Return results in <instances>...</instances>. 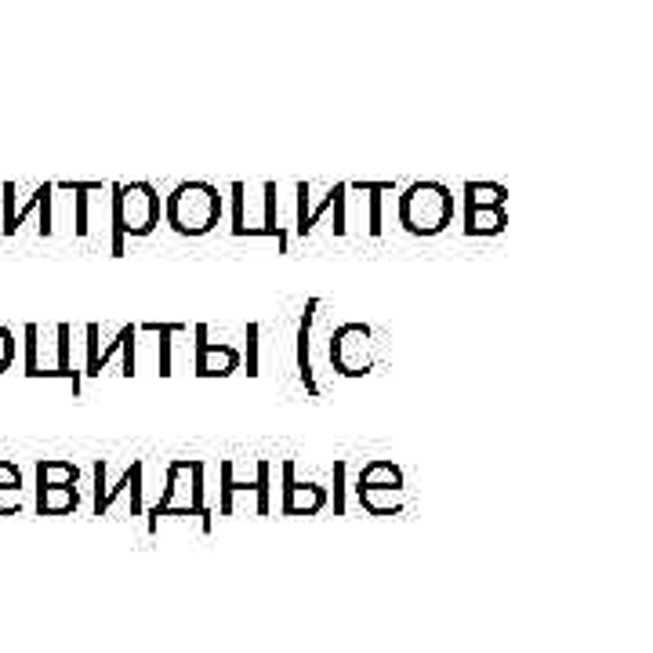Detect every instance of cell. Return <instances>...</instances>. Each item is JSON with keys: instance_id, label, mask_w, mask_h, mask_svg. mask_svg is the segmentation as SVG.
I'll use <instances>...</instances> for the list:
<instances>
[{"instance_id": "ba28073f", "label": "cell", "mask_w": 653, "mask_h": 653, "mask_svg": "<svg viewBox=\"0 0 653 653\" xmlns=\"http://www.w3.org/2000/svg\"><path fill=\"white\" fill-rule=\"evenodd\" d=\"M51 193H55V182H40V186H33L26 207H19V211H4V236L19 233L22 222H26V215H33V211L40 215V222H37L40 236L55 233V222H51Z\"/></svg>"}, {"instance_id": "7402d4cb", "label": "cell", "mask_w": 653, "mask_h": 653, "mask_svg": "<svg viewBox=\"0 0 653 653\" xmlns=\"http://www.w3.org/2000/svg\"><path fill=\"white\" fill-rule=\"evenodd\" d=\"M22 338H26V378H37L40 371V327L37 323H26V331H22Z\"/></svg>"}, {"instance_id": "8fae6325", "label": "cell", "mask_w": 653, "mask_h": 653, "mask_svg": "<svg viewBox=\"0 0 653 653\" xmlns=\"http://www.w3.org/2000/svg\"><path fill=\"white\" fill-rule=\"evenodd\" d=\"M363 512L371 516H400L407 508V490L403 487H356Z\"/></svg>"}, {"instance_id": "30bf717a", "label": "cell", "mask_w": 653, "mask_h": 653, "mask_svg": "<svg viewBox=\"0 0 653 653\" xmlns=\"http://www.w3.org/2000/svg\"><path fill=\"white\" fill-rule=\"evenodd\" d=\"M320 298H309L305 302V316H302V327H298V378H302L305 392H309L312 400H320V381H316V371H312V320H316V312H320Z\"/></svg>"}, {"instance_id": "ffe728a7", "label": "cell", "mask_w": 653, "mask_h": 653, "mask_svg": "<svg viewBox=\"0 0 653 653\" xmlns=\"http://www.w3.org/2000/svg\"><path fill=\"white\" fill-rule=\"evenodd\" d=\"M349 189L356 193H371V211H367V233L371 236H381V196L392 193V182H352Z\"/></svg>"}, {"instance_id": "5b68a950", "label": "cell", "mask_w": 653, "mask_h": 653, "mask_svg": "<svg viewBox=\"0 0 653 653\" xmlns=\"http://www.w3.org/2000/svg\"><path fill=\"white\" fill-rule=\"evenodd\" d=\"M269 476H273V465L269 461H258L254 465V479H236L233 476V461H222V501H218V512L222 516H236V498H254V516H269L273 512V487H269Z\"/></svg>"}, {"instance_id": "f1b7e54d", "label": "cell", "mask_w": 653, "mask_h": 653, "mask_svg": "<svg viewBox=\"0 0 653 653\" xmlns=\"http://www.w3.org/2000/svg\"><path fill=\"white\" fill-rule=\"evenodd\" d=\"M0 487H22V472L15 461H0Z\"/></svg>"}, {"instance_id": "4fadbf2b", "label": "cell", "mask_w": 653, "mask_h": 653, "mask_svg": "<svg viewBox=\"0 0 653 653\" xmlns=\"http://www.w3.org/2000/svg\"><path fill=\"white\" fill-rule=\"evenodd\" d=\"M77 505H80L77 487H37L40 516H66V512H77Z\"/></svg>"}, {"instance_id": "9a60e30c", "label": "cell", "mask_w": 653, "mask_h": 653, "mask_svg": "<svg viewBox=\"0 0 653 653\" xmlns=\"http://www.w3.org/2000/svg\"><path fill=\"white\" fill-rule=\"evenodd\" d=\"M80 468L73 461H40L37 465V487H77Z\"/></svg>"}, {"instance_id": "277c9868", "label": "cell", "mask_w": 653, "mask_h": 653, "mask_svg": "<svg viewBox=\"0 0 653 653\" xmlns=\"http://www.w3.org/2000/svg\"><path fill=\"white\" fill-rule=\"evenodd\" d=\"M381 352L367 323H342L331 334V367L342 378H367L378 367Z\"/></svg>"}, {"instance_id": "8992f818", "label": "cell", "mask_w": 653, "mask_h": 653, "mask_svg": "<svg viewBox=\"0 0 653 653\" xmlns=\"http://www.w3.org/2000/svg\"><path fill=\"white\" fill-rule=\"evenodd\" d=\"M196 338V378H229V374L240 371V352L233 345H215L207 338V323H196L193 327Z\"/></svg>"}, {"instance_id": "2e32d148", "label": "cell", "mask_w": 653, "mask_h": 653, "mask_svg": "<svg viewBox=\"0 0 653 653\" xmlns=\"http://www.w3.org/2000/svg\"><path fill=\"white\" fill-rule=\"evenodd\" d=\"M508 189L501 182H465V207H505Z\"/></svg>"}, {"instance_id": "52a82bcc", "label": "cell", "mask_w": 653, "mask_h": 653, "mask_svg": "<svg viewBox=\"0 0 653 653\" xmlns=\"http://www.w3.org/2000/svg\"><path fill=\"white\" fill-rule=\"evenodd\" d=\"M280 476H283L280 516H316L327 505V490L320 483H302V479L294 476V461H283Z\"/></svg>"}, {"instance_id": "ac0fdd59", "label": "cell", "mask_w": 653, "mask_h": 653, "mask_svg": "<svg viewBox=\"0 0 653 653\" xmlns=\"http://www.w3.org/2000/svg\"><path fill=\"white\" fill-rule=\"evenodd\" d=\"M356 487H403V472L392 461H371V465H363Z\"/></svg>"}, {"instance_id": "cb8c5ba5", "label": "cell", "mask_w": 653, "mask_h": 653, "mask_svg": "<svg viewBox=\"0 0 653 653\" xmlns=\"http://www.w3.org/2000/svg\"><path fill=\"white\" fill-rule=\"evenodd\" d=\"M258 323H247V378H258Z\"/></svg>"}, {"instance_id": "6da1fadb", "label": "cell", "mask_w": 653, "mask_h": 653, "mask_svg": "<svg viewBox=\"0 0 653 653\" xmlns=\"http://www.w3.org/2000/svg\"><path fill=\"white\" fill-rule=\"evenodd\" d=\"M113 193V258L124 254L127 236L142 240L153 236V229L160 225V193L149 182H131V186H109Z\"/></svg>"}, {"instance_id": "e0dca14e", "label": "cell", "mask_w": 653, "mask_h": 653, "mask_svg": "<svg viewBox=\"0 0 653 653\" xmlns=\"http://www.w3.org/2000/svg\"><path fill=\"white\" fill-rule=\"evenodd\" d=\"M138 331L156 334L160 338V378H171V338L175 334H186V323H142Z\"/></svg>"}, {"instance_id": "9c48e42d", "label": "cell", "mask_w": 653, "mask_h": 653, "mask_svg": "<svg viewBox=\"0 0 653 653\" xmlns=\"http://www.w3.org/2000/svg\"><path fill=\"white\" fill-rule=\"evenodd\" d=\"M338 189H342V182H334V186H327V193L320 196V200H312V186L309 182H298L294 186V193H298V225H294V233L309 236L316 225H320V218L327 215L334 207V196H338Z\"/></svg>"}, {"instance_id": "3957f363", "label": "cell", "mask_w": 653, "mask_h": 653, "mask_svg": "<svg viewBox=\"0 0 653 653\" xmlns=\"http://www.w3.org/2000/svg\"><path fill=\"white\" fill-rule=\"evenodd\" d=\"M454 218V193L443 182H414L400 196V225L410 236H439Z\"/></svg>"}, {"instance_id": "d6986e66", "label": "cell", "mask_w": 653, "mask_h": 653, "mask_svg": "<svg viewBox=\"0 0 653 653\" xmlns=\"http://www.w3.org/2000/svg\"><path fill=\"white\" fill-rule=\"evenodd\" d=\"M55 189H69V193H77L73 196V204H77V236H88L91 233V225H88V196L91 193H102V182H59Z\"/></svg>"}, {"instance_id": "d4e9b609", "label": "cell", "mask_w": 653, "mask_h": 653, "mask_svg": "<svg viewBox=\"0 0 653 653\" xmlns=\"http://www.w3.org/2000/svg\"><path fill=\"white\" fill-rule=\"evenodd\" d=\"M11 363H15V334L0 323V374L11 371Z\"/></svg>"}, {"instance_id": "44dd1931", "label": "cell", "mask_w": 653, "mask_h": 653, "mask_svg": "<svg viewBox=\"0 0 653 653\" xmlns=\"http://www.w3.org/2000/svg\"><path fill=\"white\" fill-rule=\"evenodd\" d=\"M142 472H146V468H142V461H131V468H124V476H120L117 487L106 490V494H102V501H95V516H106L109 508H113V501H117L124 490H131V483H138V479H142Z\"/></svg>"}, {"instance_id": "7a4b0ae2", "label": "cell", "mask_w": 653, "mask_h": 653, "mask_svg": "<svg viewBox=\"0 0 653 653\" xmlns=\"http://www.w3.org/2000/svg\"><path fill=\"white\" fill-rule=\"evenodd\" d=\"M222 218V193L211 182H182L167 196V225L178 236H207Z\"/></svg>"}, {"instance_id": "484cf974", "label": "cell", "mask_w": 653, "mask_h": 653, "mask_svg": "<svg viewBox=\"0 0 653 653\" xmlns=\"http://www.w3.org/2000/svg\"><path fill=\"white\" fill-rule=\"evenodd\" d=\"M334 516H345V461H334Z\"/></svg>"}, {"instance_id": "7c38bea8", "label": "cell", "mask_w": 653, "mask_h": 653, "mask_svg": "<svg viewBox=\"0 0 653 653\" xmlns=\"http://www.w3.org/2000/svg\"><path fill=\"white\" fill-rule=\"evenodd\" d=\"M508 229L505 207H468L465 233L468 236H501Z\"/></svg>"}, {"instance_id": "4316f807", "label": "cell", "mask_w": 653, "mask_h": 653, "mask_svg": "<svg viewBox=\"0 0 653 653\" xmlns=\"http://www.w3.org/2000/svg\"><path fill=\"white\" fill-rule=\"evenodd\" d=\"M345 193H349V186L342 182V189H338V196H334V236H345V229H349V222H345Z\"/></svg>"}, {"instance_id": "5bb4252c", "label": "cell", "mask_w": 653, "mask_h": 653, "mask_svg": "<svg viewBox=\"0 0 653 653\" xmlns=\"http://www.w3.org/2000/svg\"><path fill=\"white\" fill-rule=\"evenodd\" d=\"M55 334H59V363H55V371L48 374V378H62L73 385V400H80V371L73 367V327L69 323H59L55 327Z\"/></svg>"}, {"instance_id": "83f0119b", "label": "cell", "mask_w": 653, "mask_h": 653, "mask_svg": "<svg viewBox=\"0 0 653 653\" xmlns=\"http://www.w3.org/2000/svg\"><path fill=\"white\" fill-rule=\"evenodd\" d=\"M88 367H84V374H88V378H98V371H95V360H98V323H88Z\"/></svg>"}, {"instance_id": "603a6c76", "label": "cell", "mask_w": 653, "mask_h": 653, "mask_svg": "<svg viewBox=\"0 0 653 653\" xmlns=\"http://www.w3.org/2000/svg\"><path fill=\"white\" fill-rule=\"evenodd\" d=\"M22 508H26L22 487H0V516H19Z\"/></svg>"}]
</instances>
